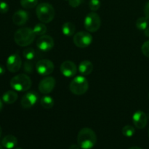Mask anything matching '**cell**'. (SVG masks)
Masks as SVG:
<instances>
[{"label":"cell","instance_id":"1","mask_svg":"<svg viewBox=\"0 0 149 149\" xmlns=\"http://www.w3.org/2000/svg\"><path fill=\"white\" fill-rule=\"evenodd\" d=\"M77 142L81 148H93L97 142V136L95 132L90 128H82L78 133Z\"/></svg>","mask_w":149,"mask_h":149},{"label":"cell","instance_id":"2","mask_svg":"<svg viewBox=\"0 0 149 149\" xmlns=\"http://www.w3.org/2000/svg\"><path fill=\"white\" fill-rule=\"evenodd\" d=\"M36 34L30 28H21L15 33L14 40L17 45L26 47L33 42Z\"/></svg>","mask_w":149,"mask_h":149},{"label":"cell","instance_id":"3","mask_svg":"<svg viewBox=\"0 0 149 149\" xmlns=\"http://www.w3.org/2000/svg\"><path fill=\"white\" fill-rule=\"evenodd\" d=\"M38 19L44 23H49L55 17V12L54 7L50 4L43 2L37 6L36 10Z\"/></svg>","mask_w":149,"mask_h":149},{"label":"cell","instance_id":"4","mask_svg":"<svg viewBox=\"0 0 149 149\" xmlns=\"http://www.w3.org/2000/svg\"><path fill=\"white\" fill-rule=\"evenodd\" d=\"M31 80L26 74H20L15 76L10 80V86L14 90L17 92H25L31 87Z\"/></svg>","mask_w":149,"mask_h":149},{"label":"cell","instance_id":"5","mask_svg":"<svg viewBox=\"0 0 149 149\" xmlns=\"http://www.w3.org/2000/svg\"><path fill=\"white\" fill-rule=\"evenodd\" d=\"M89 83L87 79L83 76L76 77L69 84L70 91L74 95H81L88 90Z\"/></svg>","mask_w":149,"mask_h":149},{"label":"cell","instance_id":"6","mask_svg":"<svg viewBox=\"0 0 149 149\" xmlns=\"http://www.w3.org/2000/svg\"><path fill=\"white\" fill-rule=\"evenodd\" d=\"M84 28L89 32H96L99 30L101 25L100 17L97 13H90L84 18Z\"/></svg>","mask_w":149,"mask_h":149},{"label":"cell","instance_id":"7","mask_svg":"<svg viewBox=\"0 0 149 149\" xmlns=\"http://www.w3.org/2000/svg\"><path fill=\"white\" fill-rule=\"evenodd\" d=\"M93 36L89 32L80 31L76 33L73 38L74 45L79 48H85L93 42Z\"/></svg>","mask_w":149,"mask_h":149},{"label":"cell","instance_id":"8","mask_svg":"<svg viewBox=\"0 0 149 149\" xmlns=\"http://www.w3.org/2000/svg\"><path fill=\"white\" fill-rule=\"evenodd\" d=\"M55 68L53 63L47 59H42L38 61L36 65L37 72L42 76H47L52 74Z\"/></svg>","mask_w":149,"mask_h":149},{"label":"cell","instance_id":"9","mask_svg":"<svg viewBox=\"0 0 149 149\" xmlns=\"http://www.w3.org/2000/svg\"><path fill=\"white\" fill-rule=\"evenodd\" d=\"M22 65V61L17 53L10 55L7 60V68L12 73H15L20 70Z\"/></svg>","mask_w":149,"mask_h":149},{"label":"cell","instance_id":"10","mask_svg":"<svg viewBox=\"0 0 149 149\" xmlns=\"http://www.w3.org/2000/svg\"><path fill=\"white\" fill-rule=\"evenodd\" d=\"M54 40L48 35H42L36 41V46L43 52H48L53 48Z\"/></svg>","mask_w":149,"mask_h":149},{"label":"cell","instance_id":"11","mask_svg":"<svg viewBox=\"0 0 149 149\" xmlns=\"http://www.w3.org/2000/svg\"><path fill=\"white\" fill-rule=\"evenodd\" d=\"M55 79L52 77L43 79L39 84V90L42 94H49L53 90L55 86Z\"/></svg>","mask_w":149,"mask_h":149},{"label":"cell","instance_id":"12","mask_svg":"<svg viewBox=\"0 0 149 149\" xmlns=\"http://www.w3.org/2000/svg\"><path fill=\"white\" fill-rule=\"evenodd\" d=\"M39 95L36 92L31 91L25 94L21 99V106L24 109H30L37 103Z\"/></svg>","mask_w":149,"mask_h":149},{"label":"cell","instance_id":"13","mask_svg":"<svg viewBox=\"0 0 149 149\" xmlns=\"http://www.w3.org/2000/svg\"><path fill=\"white\" fill-rule=\"evenodd\" d=\"M61 74L65 77H72L76 75L77 72V68L76 64L70 61H64L62 63L60 67Z\"/></svg>","mask_w":149,"mask_h":149},{"label":"cell","instance_id":"14","mask_svg":"<svg viewBox=\"0 0 149 149\" xmlns=\"http://www.w3.org/2000/svg\"><path fill=\"white\" fill-rule=\"evenodd\" d=\"M132 122L138 129H143L148 122L146 114L142 111H137L132 116Z\"/></svg>","mask_w":149,"mask_h":149},{"label":"cell","instance_id":"15","mask_svg":"<svg viewBox=\"0 0 149 149\" xmlns=\"http://www.w3.org/2000/svg\"><path fill=\"white\" fill-rule=\"evenodd\" d=\"M29 13L23 10H19L14 13L13 16V22L17 26H23L29 20Z\"/></svg>","mask_w":149,"mask_h":149},{"label":"cell","instance_id":"16","mask_svg":"<svg viewBox=\"0 0 149 149\" xmlns=\"http://www.w3.org/2000/svg\"><path fill=\"white\" fill-rule=\"evenodd\" d=\"M79 72L84 76L91 74L93 70V65L90 61H83L79 65Z\"/></svg>","mask_w":149,"mask_h":149},{"label":"cell","instance_id":"17","mask_svg":"<svg viewBox=\"0 0 149 149\" xmlns=\"http://www.w3.org/2000/svg\"><path fill=\"white\" fill-rule=\"evenodd\" d=\"M2 146L7 149H12L17 146V139L13 135H6L1 141Z\"/></svg>","mask_w":149,"mask_h":149},{"label":"cell","instance_id":"18","mask_svg":"<svg viewBox=\"0 0 149 149\" xmlns=\"http://www.w3.org/2000/svg\"><path fill=\"white\" fill-rule=\"evenodd\" d=\"M17 95L15 90H8L4 93L2 96V100L7 104H13L17 100Z\"/></svg>","mask_w":149,"mask_h":149},{"label":"cell","instance_id":"19","mask_svg":"<svg viewBox=\"0 0 149 149\" xmlns=\"http://www.w3.org/2000/svg\"><path fill=\"white\" fill-rule=\"evenodd\" d=\"M76 31V26L71 22H65L62 26V32L67 36H71Z\"/></svg>","mask_w":149,"mask_h":149},{"label":"cell","instance_id":"20","mask_svg":"<svg viewBox=\"0 0 149 149\" xmlns=\"http://www.w3.org/2000/svg\"><path fill=\"white\" fill-rule=\"evenodd\" d=\"M40 104L44 109H49L53 107L54 100L52 97L48 95L43 96L40 99Z\"/></svg>","mask_w":149,"mask_h":149},{"label":"cell","instance_id":"21","mask_svg":"<svg viewBox=\"0 0 149 149\" xmlns=\"http://www.w3.org/2000/svg\"><path fill=\"white\" fill-rule=\"evenodd\" d=\"M137 29L141 31H145L148 27V19L146 17H141L136 21Z\"/></svg>","mask_w":149,"mask_h":149},{"label":"cell","instance_id":"22","mask_svg":"<svg viewBox=\"0 0 149 149\" xmlns=\"http://www.w3.org/2000/svg\"><path fill=\"white\" fill-rule=\"evenodd\" d=\"M33 32L37 36H42L47 32V27L44 23H38L33 27Z\"/></svg>","mask_w":149,"mask_h":149},{"label":"cell","instance_id":"23","mask_svg":"<svg viewBox=\"0 0 149 149\" xmlns=\"http://www.w3.org/2000/svg\"><path fill=\"white\" fill-rule=\"evenodd\" d=\"M38 4V0H20V5L25 9H31Z\"/></svg>","mask_w":149,"mask_h":149},{"label":"cell","instance_id":"24","mask_svg":"<svg viewBox=\"0 0 149 149\" xmlns=\"http://www.w3.org/2000/svg\"><path fill=\"white\" fill-rule=\"evenodd\" d=\"M23 55L26 60L28 61H32L33 58H35V55H36V52L35 50L31 47L26 48L23 50Z\"/></svg>","mask_w":149,"mask_h":149},{"label":"cell","instance_id":"25","mask_svg":"<svg viewBox=\"0 0 149 149\" xmlns=\"http://www.w3.org/2000/svg\"><path fill=\"white\" fill-rule=\"evenodd\" d=\"M122 132L125 137L130 138L135 134V128L131 125H126L122 130Z\"/></svg>","mask_w":149,"mask_h":149},{"label":"cell","instance_id":"26","mask_svg":"<svg viewBox=\"0 0 149 149\" xmlns=\"http://www.w3.org/2000/svg\"><path fill=\"white\" fill-rule=\"evenodd\" d=\"M89 7L93 12L98 10L100 7V0H90L89 2Z\"/></svg>","mask_w":149,"mask_h":149},{"label":"cell","instance_id":"27","mask_svg":"<svg viewBox=\"0 0 149 149\" xmlns=\"http://www.w3.org/2000/svg\"><path fill=\"white\" fill-rule=\"evenodd\" d=\"M141 50H142L143 54L145 55L147 58H149V40L146 41V42H144L142 45V47H141Z\"/></svg>","mask_w":149,"mask_h":149},{"label":"cell","instance_id":"28","mask_svg":"<svg viewBox=\"0 0 149 149\" xmlns=\"http://www.w3.org/2000/svg\"><path fill=\"white\" fill-rule=\"evenodd\" d=\"M9 10V5L5 1H0V13H7Z\"/></svg>","mask_w":149,"mask_h":149},{"label":"cell","instance_id":"29","mask_svg":"<svg viewBox=\"0 0 149 149\" xmlns=\"http://www.w3.org/2000/svg\"><path fill=\"white\" fill-rule=\"evenodd\" d=\"M23 68H24V71L27 73H31L32 70H33V65L31 62H26L23 65Z\"/></svg>","mask_w":149,"mask_h":149},{"label":"cell","instance_id":"30","mask_svg":"<svg viewBox=\"0 0 149 149\" xmlns=\"http://www.w3.org/2000/svg\"><path fill=\"white\" fill-rule=\"evenodd\" d=\"M83 0H68L69 5L71 7H77L82 3Z\"/></svg>","mask_w":149,"mask_h":149},{"label":"cell","instance_id":"31","mask_svg":"<svg viewBox=\"0 0 149 149\" xmlns=\"http://www.w3.org/2000/svg\"><path fill=\"white\" fill-rule=\"evenodd\" d=\"M144 13H145L146 17L149 20V1L146 4L145 8H144Z\"/></svg>","mask_w":149,"mask_h":149},{"label":"cell","instance_id":"32","mask_svg":"<svg viewBox=\"0 0 149 149\" xmlns=\"http://www.w3.org/2000/svg\"><path fill=\"white\" fill-rule=\"evenodd\" d=\"M4 73H5V68L3 65H0V76L4 74Z\"/></svg>","mask_w":149,"mask_h":149},{"label":"cell","instance_id":"33","mask_svg":"<svg viewBox=\"0 0 149 149\" xmlns=\"http://www.w3.org/2000/svg\"><path fill=\"white\" fill-rule=\"evenodd\" d=\"M68 149H80V146L79 145H76V144H72Z\"/></svg>","mask_w":149,"mask_h":149},{"label":"cell","instance_id":"34","mask_svg":"<svg viewBox=\"0 0 149 149\" xmlns=\"http://www.w3.org/2000/svg\"><path fill=\"white\" fill-rule=\"evenodd\" d=\"M144 31H145V36H147V37H149V27L147 28Z\"/></svg>","mask_w":149,"mask_h":149},{"label":"cell","instance_id":"35","mask_svg":"<svg viewBox=\"0 0 149 149\" xmlns=\"http://www.w3.org/2000/svg\"><path fill=\"white\" fill-rule=\"evenodd\" d=\"M2 108H3V103H2V101H1V100L0 99V112H1V111L2 110Z\"/></svg>","mask_w":149,"mask_h":149},{"label":"cell","instance_id":"36","mask_svg":"<svg viewBox=\"0 0 149 149\" xmlns=\"http://www.w3.org/2000/svg\"><path fill=\"white\" fill-rule=\"evenodd\" d=\"M129 149H143V148H139V147L135 146V147H132V148H130Z\"/></svg>","mask_w":149,"mask_h":149},{"label":"cell","instance_id":"37","mask_svg":"<svg viewBox=\"0 0 149 149\" xmlns=\"http://www.w3.org/2000/svg\"><path fill=\"white\" fill-rule=\"evenodd\" d=\"M1 134H2V129H1V126H0V138H1Z\"/></svg>","mask_w":149,"mask_h":149},{"label":"cell","instance_id":"38","mask_svg":"<svg viewBox=\"0 0 149 149\" xmlns=\"http://www.w3.org/2000/svg\"><path fill=\"white\" fill-rule=\"evenodd\" d=\"M0 149H3V148H2V146H1V145H0Z\"/></svg>","mask_w":149,"mask_h":149},{"label":"cell","instance_id":"39","mask_svg":"<svg viewBox=\"0 0 149 149\" xmlns=\"http://www.w3.org/2000/svg\"><path fill=\"white\" fill-rule=\"evenodd\" d=\"M15 149H22L21 148H15Z\"/></svg>","mask_w":149,"mask_h":149},{"label":"cell","instance_id":"40","mask_svg":"<svg viewBox=\"0 0 149 149\" xmlns=\"http://www.w3.org/2000/svg\"><path fill=\"white\" fill-rule=\"evenodd\" d=\"M148 97H149V93H148Z\"/></svg>","mask_w":149,"mask_h":149},{"label":"cell","instance_id":"41","mask_svg":"<svg viewBox=\"0 0 149 149\" xmlns=\"http://www.w3.org/2000/svg\"><path fill=\"white\" fill-rule=\"evenodd\" d=\"M148 136H149V132H148Z\"/></svg>","mask_w":149,"mask_h":149}]
</instances>
